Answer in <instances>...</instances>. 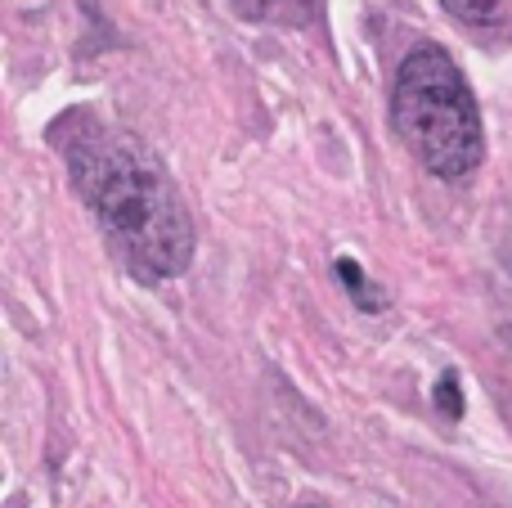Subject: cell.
<instances>
[{
    "label": "cell",
    "instance_id": "cell-1",
    "mask_svg": "<svg viewBox=\"0 0 512 508\" xmlns=\"http://www.w3.org/2000/svg\"><path fill=\"white\" fill-rule=\"evenodd\" d=\"M72 185L99 216L113 248L140 279L158 284L189 266L194 225L158 153L122 126L77 117L63 144Z\"/></svg>",
    "mask_w": 512,
    "mask_h": 508
},
{
    "label": "cell",
    "instance_id": "cell-2",
    "mask_svg": "<svg viewBox=\"0 0 512 508\" xmlns=\"http://www.w3.org/2000/svg\"><path fill=\"white\" fill-rule=\"evenodd\" d=\"M391 113H396L400 140L436 176L459 180L481 162L486 131H481L477 99L454 59L436 45H418L414 54H405L396 72Z\"/></svg>",
    "mask_w": 512,
    "mask_h": 508
},
{
    "label": "cell",
    "instance_id": "cell-3",
    "mask_svg": "<svg viewBox=\"0 0 512 508\" xmlns=\"http://www.w3.org/2000/svg\"><path fill=\"white\" fill-rule=\"evenodd\" d=\"M239 14L256 18V23H274V27H310L324 9V0H234Z\"/></svg>",
    "mask_w": 512,
    "mask_h": 508
},
{
    "label": "cell",
    "instance_id": "cell-4",
    "mask_svg": "<svg viewBox=\"0 0 512 508\" xmlns=\"http://www.w3.org/2000/svg\"><path fill=\"white\" fill-rule=\"evenodd\" d=\"M445 9H450L459 23H477V27H486V23H495L499 18V9H504V0H441Z\"/></svg>",
    "mask_w": 512,
    "mask_h": 508
},
{
    "label": "cell",
    "instance_id": "cell-5",
    "mask_svg": "<svg viewBox=\"0 0 512 508\" xmlns=\"http://www.w3.org/2000/svg\"><path fill=\"white\" fill-rule=\"evenodd\" d=\"M337 275L351 284V293H355V302H364V306H378L369 297V279H364V270H355V261H337Z\"/></svg>",
    "mask_w": 512,
    "mask_h": 508
},
{
    "label": "cell",
    "instance_id": "cell-6",
    "mask_svg": "<svg viewBox=\"0 0 512 508\" xmlns=\"http://www.w3.org/2000/svg\"><path fill=\"white\" fill-rule=\"evenodd\" d=\"M436 405L445 410V419H459L463 405H459V387H454V374L441 378V387H436Z\"/></svg>",
    "mask_w": 512,
    "mask_h": 508
},
{
    "label": "cell",
    "instance_id": "cell-7",
    "mask_svg": "<svg viewBox=\"0 0 512 508\" xmlns=\"http://www.w3.org/2000/svg\"><path fill=\"white\" fill-rule=\"evenodd\" d=\"M306 508H319V504H306Z\"/></svg>",
    "mask_w": 512,
    "mask_h": 508
}]
</instances>
